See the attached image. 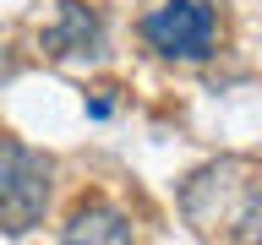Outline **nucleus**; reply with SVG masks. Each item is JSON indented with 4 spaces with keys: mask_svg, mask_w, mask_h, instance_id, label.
Wrapping results in <instances>:
<instances>
[{
    "mask_svg": "<svg viewBox=\"0 0 262 245\" xmlns=\"http://www.w3.org/2000/svg\"><path fill=\"white\" fill-rule=\"evenodd\" d=\"M49 180H55V163L44 153H33L16 136H0V229L6 234H22L44 218Z\"/></svg>",
    "mask_w": 262,
    "mask_h": 245,
    "instance_id": "obj_1",
    "label": "nucleus"
},
{
    "mask_svg": "<svg viewBox=\"0 0 262 245\" xmlns=\"http://www.w3.org/2000/svg\"><path fill=\"white\" fill-rule=\"evenodd\" d=\"M213 33H219V16L202 0H164L142 22V38L169 60H202L213 49Z\"/></svg>",
    "mask_w": 262,
    "mask_h": 245,
    "instance_id": "obj_2",
    "label": "nucleus"
},
{
    "mask_svg": "<svg viewBox=\"0 0 262 245\" xmlns=\"http://www.w3.org/2000/svg\"><path fill=\"white\" fill-rule=\"evenodd\" d=\"M44 55L49 60H98L104 55V22H98V11L82 6V0H66L60 16L44 28Z\"/></svg>",
    "mask_w": 262,
    "mask_h": 245,
    "instance_id": "obj_3",
    "label": "nucleus"
},
{
    "mask_svg": "<svg viewBox=\"0 0 262 245\" xmlns=\"http://www.w3.org/2000/svg\"><path fill=\"white\" fill-rule=\"evenodd\" d=\"M66 240H110V245H126L131 240V218L110 202H88V207L71 212V224L60 229Z\"/></svg>",
    "mask_w": 262,
    "mask_h": 245,
    "instance_id": "obj_4",
    "label": "nucleus"
},
{
    "mask_svg": "<svg viewBox=\"0 0 262 245\" xmlns=\"http://www.w3.org/2000/svg\"><path fill=\"white\" fill-rule=\"evenodd\" d=\"M229 240H262V175H251V191H246L241 212H235Z\"/></svg>",
    "mask_w": 262,
    "mask_h": 245,
    "instance_id": "obj_5",
    "label": "nucleus"
}]
</instances>
